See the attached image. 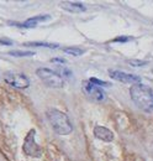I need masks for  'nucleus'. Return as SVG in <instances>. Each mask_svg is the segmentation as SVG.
<instances>
[{
  "label": "nucleus",
  "instance_id": "f257e3e1",
  "mask_svg": "<svg viewBox=\"0 0 153 161\" xmlns=\"http://www.w3.org/2000/svg\"><path fill=\"white\" fill-rule=\"evenodd\" d=\"M131 99L143 112H153V92L152 89L142 83L134 84L130 89Z\"/></svg>",
  "mask_w": 153,
  "mask_h": 161
},
{
  "label": "nucleus",
  "instance_id": "f03ea898",
  "mask_svg": "<svg viewBox=\"0 0 153 161\" xmlns=\"http://www.w3.org/2000/svg\"><path fill=\"white\" fill-rule=\"evenodd\" d=\"M47 119L50 121L52 129L58 135H68L73 130V125L69 120L68 115L58 109H48Z\"/></svg>",
  "mask_w": 153,
  "mask_h": 161
},
{
  "label": "nucleus",
  "instance_id": "7ed1b4c3",
  "mask_svg": "<svg viewBox=\"0 0 153 161\" xmlns=\"http://www.w3.org/2000/svg\"><path fill=\"white\" fill-rule=\"evenodd\" d=\"M36 75L46 86H48L51 88H62L64 84L62 76L56 71H52L48 68H37Z\"/></svg>",
  "mask_w": 153,
  "mask_h": 161
},
{
  "label": "nucleus",
  "instance_id": "20e7f679",
  "mask_svg": "<svg viewBox=\"0 0 153 161\" xmlns=\"http://www.w3.org/2000/svg\"><path fill=\"white\" fill-rule=\"evenodd\" d=\"M35 135H36L35 129L30 130L25 138L24 145H22V150H24L25 155H27L30 158H40L42 155V147L37 145V142L35 140Z\"/></svg>",
  "mask_w": 153,
  "mask_h": 161
},
{
  "label": "nucleus",
  "instance_id": "39448f33",
  "mask_svg": "<svg viewBox=\"0 0 153 161\" xmlns=\"http://www.w3.org/2000/svg\"><path fill=\"white\" fill-rule=\"evenodd\" d=\"M3 77H4V80L9 86L15 87V88H19V89H26L30 86V80H29V78L24 73L9 71V72H5Z\"/></svg>",
  "mask_w": 153,
  "mask_h": 161
},
{
  "label": "nucleus",
  "instance_id": "423d86ee",
  "mask_svg": "<svg viewBox=\"0 0 153 161\" xmlns=\"http://www.w3.org/2000/svg\"><path fill=\"white\" fill-rule=\"evenodd\" d=\"M109 75H110V77L113 80L122 82V83H129V84H132V86L141 83V78L138 76H135V75H131V73H126V72H122V71L113 69V71H109Z\"/></svg>",
  "mask_w": 153,
  "mask_h": 161
},
{
  "label": "nucleus",
  "instance_id": "0eeeda50",
  "mask_svg": "<svg viewBox=\"0 0 153 161\" xmlns=\"http://www.w3.org/2000/svg\"><path fill=\"white\" fill-rule=\"evenodd\" d=\"M84 91L87 92V94H88L92 99H94V101H96V102H103V101H105V98H106L105 92H104L99 86H95V84L90 83L89 80L84 83Z\"/></svg>",
  "mask_w": 153,
  "mask_h": 161
},
{
  "label": "nucleus",
  "instance_id": "6e6552de",
  "mask_svg": "<svg viewBox=\"0 0 153 161\" xmlns=\"http://www.w3.org/2000/svg\"><path fill=\"white\" fill-rule=\"evenodd\" d=\"M61 8L68 13H73V14H79V13H84L87 10V8L84 6V4L82 3H76V1H62L61 3Z\"/></svg>",
  "mask_w": 153,
  "mask_h": 161
},
{
  "label": "nucleus",
  "instance_id": "1a4fd4ad",
  "mask_svg": "<svg viewBox=\"0 0 153 161\" xmlns=\"http://www.w3.org/2000/svg\"><path fill=\"white\" fill-rule=\"evenodd\" d=\"M94 135L99 140L108 141V142L114 140V133L111 130H109L108 128L101 126V125H96L94 128Z\"/></svg>",
  "mask_w": 153,
  "mask_h": 161
},
{
  "label": "nucleus",
  "instance_id": "9d476101",
  "mask_svg": "<svg viewBox=\"0 0 153 161\" xmlns=\"http://www.w3.org/2000/svg\"><path fill=\"white\" fill-rule=\"evenodd\" d=\"M50 19H51L50 15H38V16L31 18V19H27L25 22H22V24H21V27H27V29H30V27H36L37 24L50 20Z\"/></svg>",
  "mask_w": 153,
  "mask_h": 161
},
{
  "label": "nucleus",
  "instance_id": "9b49d317",
  "mask_svg": "<svg viewBox=\"0 0 153 161\" xmlns=\"http://www.w3.org/2000/svg\"><path fill=\"white\" fill-rule=\"evenodd\" d=\"M63 52L64 53H68V55H71V56H74V57H79V56H82L84 52H85V50H83V48H80V47H64L63 48Z\"/></svg>",
  "mask_w": 153,
  "mask_h": 161
},
{
  "label": "nucleus",
  "instance_id": "f8f14e48",
  "mask_svg": "<svg viewBox=\"0 0 153 161\" xmlns=\"http://www.w3.org/2000/svg\"><path fill=\"white\" fill-rule=\"evenodd\" d=\"M26 46H35V47H47V48H57V43H48V42H27Z\"/></svg>",
  "mask_w": 153,
  "mask_h": 161
},
{
  "label": "nucleus",
  "instance_id": "ddd939ff",
  "mask_svg": "<svg viewBox=\"0 0 153 161\" xmlns=\"http://www.w3.org/2000/svg\"><path fill=\"white\" fill-rule=\"evenodd\" d=\"M9 55L15 56V57H27V56H34L32 51H20V50H15V51H10Z\"/></svg>",
  "mask_w": 153,
  "mask_h": 161
},
{
  "label": "nucleus",
  "instance_id": "4468645a",
  "mask_svg": "<svg viewBox=\"0 0 153 161\" xmlns=\"http://www.w3.org/2000/svg\"><path fill=\"white\" fill-rule=\"evenodd\" d=\"M90 83H93V84H95V86H109V83L108 82H104V80H96V78H90L89 80Z\"/></svg>",
  "mask_w": 153,
  "mask_h": 161
},
{
  "label": "nucleus",
  "instance_id": "2eb2a0df",
  "mask_svg": "<svg viewBox=\"0 0 153 161\" xmlns=\"http://www.w3.org/2000/svg\"><path fill=\"white\" fill-rule=\"evenodd\" d=\"M129 63H131L132 66H136V67H140V66H145L147 64L148 62L147 61H140V60H131L129 61Z\"/></svg>",
  "mask_w": 153,
  "mask_h": 161
},
{
  "label": "nucleus",
  "instance_id": "dca6fc26",
  "mask_svg": "<svg viewBox=\"0 0 153 161\" xmlns=\"http://www.w3.org/2000/svg\"><path fill=\"white\" fill-rule=\"evenodd\" d=\"M131 39V37H117V39H115V42H126V41H129Z\"/></svg>",
  "mask_w": 153,
  "mask_h": 161
},
{
  "label": "nucleus",
  "instance_id": "f3484780",
  "mask_svg": "<svg viewBox=\"0 0 153 161\" xmlns=\"http://www.w3.org/2000/svg\"><path fill=\"white\" fill-rule=\"evenodd\" d=\"M52 62H59V63H64L66 61L62 60V58H53V60H52Z\"/></svg>",
  "mask_w": 153,
  "mask_h": 161
},
{
  "label": "nucleus",
  "instance_id": "a211bd4d",
  "mask_svg": "<svg viewBox=\"0 0 153 161\" xmlns=\"http://www.w3.org/2000/svg\"><path fill=\"white\" fill-rule=\"evenodd\" d=\"M0 43H6V45H10V43H11V41H8V40H1V39H0Z\"/></svg>",
  "mask_w": 153,
  "mask_h": 161
}]
</instances>
